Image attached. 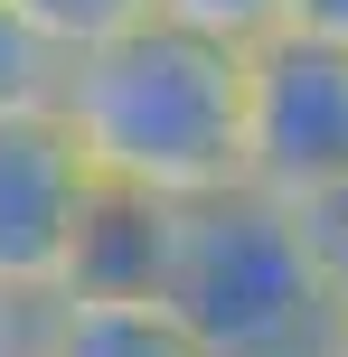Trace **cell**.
I'll use <instances>...</instances> for the list:
<instances>
[{
  "label": "cell",
  "mask_w": 348,
  "mask_h": 357,
  "mask_svg": "<svg viewBox=\"0 0 348 357\" xmlns=\"http://www.w3.org/2000/svg\"><path fill=\"white\" fill-rule=\"evenodd\" d=\"M94 160L56 113H19L0 123V291L19 301H56L75 264V235L94 207Z\"/></svg>",
  "instance_id": "cell-4"
},
{
  "label": "cell",
  "mask_w": 348,
  "mask_h": 357,
  "mask_svg": "<svg viewBox=\"0 0 348 357\" xmlns=\"http://www.w3.org/2000/svg\"><path fill=\"white\" fill-rule=\"evenodd\" d=\"M169 245H179V207L104 178L94 207H85V235H75L66 291L75 301H160L169 291Z\"/></svg>",
  "instance_id": "cell-5"
},
{
  "label": "cell",
  "mask_w": 348,
  "mask_h": 357,
  "mask_svg": "<svg viewBox=\"0 0 348 357\" xmlns=\"http://www.w3.org/2000/svg\"><path fill=\"white\" fill-rule=\"evenodd\" d=\"M19 19H38V29L56 38V47H94V38H113V29H132V19H151V0H10Z\"/></svg>",
  "instance_id": "cell-9"
},
{
  "label": "cell",
  "mask_w": 348,
  "mask_h": 357,
  "mask_svg": "<svg viewBox=\"0 0 348 357\" xmlns=\"http://www.w3.org/2000/svg\"><path fill=\"white\" fill-rule=\"evenodd\" d=\"M56 123L75 132L94 178L198 207L217 188H245V47L151 10L66 56Z\"/></svg>",
  "instance_id": "cell-1"
},
{
  "label": "cell",
  "mask_w": 348,
  "mask_h": 357,
  "mask_svg": "<svg viewBox=\"0 0 348 357\" xmlns=\"http://www.w3.org/2000/svg\"><path fill=\"white\" fill-rule=\"evenodd\" d=\"M151 10L198 38H226V47H264L273 29H292V0H151Z\"/></svg>",
  "instance_id": "cell-8"
},
{
  "label": "cell",
  "mask_w": 348,
  "mask_h": 357,
  "mask_svg": "<svg viewBox=\"0 0 348 357\" xmlns=\"http://www.w3.org/2000/svg\"><path fill=\"white\" fill-rule=\"evenodd\" d=\"M38 357H207V348L169 301H75V291H56L38 310Z\"/></svg>",
  "instance_id": "cell-6"
},
{
  "label": "cell",
  "mask_w": 348,
  "mask_h": 357,
  "mask_svg": "<svg viewBox=\"0 0 348 357\" xmlns=\"http://www.w3.org/2000/svg\"><path fill=\"white\" fill-rule=\"evenodd\" d=\"M348 178V38L273 29L245 47V188L301 197Z\"/></svg>",
  "instance_id": "cell-3"
},
{
  "label": "cell",
  "mask_w": 348,
  "mask_h": 357,
  "mask_svg": "<svg viewBox=\"0 0 348 357\" xmlns=\"http://www.w3.org/2000/svg\"><path fill=\"white\" fill-rule=\"evenodd\" d=\"M330 357H348V310H339V339H330Z\"/></svg>",
  "instance_id": "cell-13"
},
{
  "label": "cell",
  "mask_w": 348,
  "mask_h": 357,
  "mask_svg": "<svg viewBox=\"0 0 348 357\" xmlns=\"http://www.w3.org/2000/svg\"><path fill=\"white\" fill-rule=\"evenodd\" d=\"M292 29H320V38H348V0H292Z\"/></svg>",
  "instance_id": "cell-12"
},
{
  "label": "cell",
  "mask_w": 348,
  "mask_h": 357,
  "mask_svg": "<svg viewBox=\"0 0 348 357\" xmlns=\"http://www.w3.org/2000/svg\"><path fill=\"white\" fill-rule=\"evenodd\" d=\"M38 310H47V301L0 291V357H38Z\"/></svg>",
  "instance_id": "cell-11"
},
{
  "label": "cell",
  "mask_w": 348,
  "mask_h": 357,
  "mask_svg": "<svg viewBox=\"0 0 348 357\" xmlns=\"http://www.w3.org/2000/svg\"><path fill=\"white\" fill-rule=\"evenodd\" d=\"M301 245H311V264H320V282L339 291V310H348V178L339 188H320V197H301Z\"/></svg>",
  "instance_id": "cell-10"
},
{
  "label": "cell",
  "mask_w": 348,
  "mask_h": 357,
  "mask_svg": "<svg viewBox=\"0 0 348 357\" xmlns=\"http://www.w3.org/2000/svg\"><path fill=\"white\" fill-rule=\"evenodd\" d=\"M56 85H66V47H56L38 19H19L10 0H0V123L56 113Z\"/></svg>",
  "instance_id": "cell-7"
},
{
  "label": "cell",
  "mask_w": 348,
  "mask_h": 357,
  "mask_svg": "<svg viewBox=\"0 0 348 357\" xmlns=\"http://www.w3.org/2000/svg\"><path fill=\"white\" fill-rule=\"evenodd\" d=\"M160 301L198 329L207 357H330L339 339V291L320 282L301 216L264 188H217L179 207Z\"/></svg>",
  "instance_id": "cell-2"
}]
</instances>
